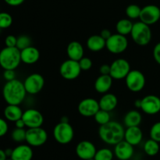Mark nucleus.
Returning a JSON list of instances; mask_svg holds the SVG:
<instances>
[{
  "label": "nucleus",
  "mask_w": 160,
  "mask_h": 160,
  "mask_svg": "<svg viewBox=\"0 0 160 160\" xmlns=\"http://www.w3.org/2000/svg\"><path fill=\"white\" fill-rule=\"evenodd\" d=\"M99 109V102L92 98H87L81 100L78 106V112L84 117H94Z\"/></svg>",
  "instance_id": "nucleus-14"
},
{
  "label": "nucleus",
  "mask_w": 160,
  "mask_h": 160,
  "mask_svg": "<svg viewBox=\"0 0 160 160\" xmlns=\"http://www.w3.org/2000/svg\"><path fill=\"white\" fill-rule=\"evenodd\" d=\"M33 150L29 145H20L12 149L10 159L12 160H31Z\"/></svg>",
  "instance_id": "nucleus-19"
},
{
  "label": "nucleus",
  "mask_w": 160,
  "mask_h": 160,
  "mask_svg": "<svg viewBox=\"0 0 160 160\" xmlns=\"http://www.w3.org/2000/svg\"><path fill=\"white\" fill-rule=\"evenodd\" d=\"M112 34L111 33V31H109V29H103L102 31H101V33H100V35H101L106 41L107 40L108 38H109Z\"/></svg>",
  "instance_id": "nucleus-43"
},
{
  "label": "nucleus",
  "mask_w": 160,
  "mask_h": 160,
  "mask_svg": "<svg viewBox=\"0 0 160 160\" xmlns=\"http://www.w3.org/2000/svg\"><path fill=\"white\" fill-rule=\"evenodd\" d=\"M81 69L78 61L73 59H67L64 61L59 67V73L62 78L68 81L75 80L80 76Z\"/></svg>",
  "instance_id": "nucleus-9"
},
{
  "label": "nucleus",
  "mask_w": 160,
  "mask_h": 160,
  "mask_svg": "<svg viewBox=\"0 0 160 160\" xmlns=\"http://www.w3.org/2000/svg\"><path fill=\"white\" fill-rule=\"evenodd\" d=\"M152 54L155 61L160 65V42L155 45Z\"/></svg>",
  "instance_id": "nucleus-40"
},
{
  "label": "nucleus",
  "mask_w": 160,
  "mask_h": 160,
  "mask_svg": "<svg viewBox=\"0 0 160 160\" xmlns=\"http://www.w3.org/2000/svg\"><path fill=\"white\" fill-rule=\"evenodd\" d=\"M88 160H95V159H94V158H92V159H88Z\"/></svg>",
  "instance_id": "nucleus-48"
},
{
  "label": "nucleus",
  "mask_w": 160,
  "mask_h": 160,
  "mask_svg": "<svg viewBox=\"0 0 160 160\" xmlns=\"http://www.w3.org/2000/svg\"><path fill=\"white\" fill-rule=\"evenodd\" d=\"M94 118H95V122L98 125L102 126V125L106 124L108 122L110 121V114L108 111L100 109L94 116Z\"/></svg>",
  "instance_id": "nucleus-29"
},
{
  "label": "nucleus",
  "mask_w": 160,
  "mask_h": 160,
  "mask_svg": "<svg viewBox=\"0 0 160 160\" xmlns=\"http://www.w3.org/2000/svg\"><path fill=\"white\" fill-rule=\"evenodd\" d=\"M142 121V117L140 112L136 109L130 110L126 113L123 118V123L127 128L140 126Z\"/></svg>",
  "instance_id": "nucleus-26"
},
{
  "label": "nucleus",
  "mask_w": 160,
  "mask_h": 160,
  "mask_svg": "<svg viewBox=\"0 0 160 160\" xmlns=\"http://www.w3.org/2000/svg\"><path fill=\"white\" fill-rule=\"evenodd\" d=\"M15 123V126L16 128H24L25 127V123L24 121L23 120V119H19L18 120H17L16 122H14Z\"/></svg>",
  "instance_id": "nucleus-44"
},
{
  "label": "nucleus",
  "mask_w": 160,
  "mask_h": 160,
  "mask_svg": "<svg viewBox=\"0 0 160 160\" xmlns=\"http://www.w3.org/2000/svg\"><path fill=\"white\" fill-rule=\"evenodd\" d=\"M133 25L134 23L130 19H121L116 24V31L118 34L126 36L131 34Z\"/></svg>",
  "instance_id": "nucleus-27"
},
{
  "label": "nucleus",
  "mask_w": 160,
  "mask_h": 160,
  "mask_svg": "<svg viewBox=\"0 0 160 160\" xmlns=\"http://www.w3.org/2000/svg\"><path fill=\"white\" fill-rule=\"evenodd\" d=\"M20 62V50L17 47L6 46L0 51V66L3 70H16Z\"/></svg>",
  "instance_id": "nucleus-3"
},
{
  "label": "nucleus",
  "mask_w": 160,
  "mask_h": 160,
  "mask_svg": "<svg viewBox=\"0 0 160 160\" xmlns=\"http://www.w3.org/2000/svg\"><path fill=\"white\" fill-rule=\"evenodd\" d=\"M142 139H143V132L139 126L129 127L125 130L124 140L133 146L139 145L142 142Z\"/></svg>",
  "instance_id": "nucleus-18"
},
{
  "label": "nucleus",
  "mask_w": 160,
  "mask_h": 160,
  "mask_svg": "<svg viewBox=\"0 0 160 160\" xmlns=\"http://www.w3.org/2000/svg\"><path fill=\"white\" fill-rule=\"evenodd\" d=\"M26 133L27 130H24V128H16L11 133V138L13 142L21 143L23 142H26Z\"/></svg>",
  "instance_id": "nucleus-32"
},
{
  "label": "nucleus",
  "mask_w": 160,
  "mask_h": 160,
  "mask_svg": "<svg viewBox=\"0 0 160 160\" xmlns=\"http://www.w3.org/2000/svg\"><path fill=\"white\" fill-rule=\"evenodd\" d=\"M150 138L160 142V121L156 122L152 126L150 129Z\"/></svg>",
  "instance_id": "nucleus-35"
},
{
  "label": "nucleus",
  "mask_w": 160,
  "mask_h": 160,
  "mask_svg": "<svg viewBox=\"0 0 160 160\" xmlns=\"http://www.w3.org/2000/svg\"><path fill=\"white\" fill-rule=\"evenodd\" d=\"M142 8L136 4H131L127 7L126 9V15L130 20H135L139 19L141 14Z\"/></svg>",
  "instance_id": "nucleus-30"
},
{
  "label": "nucleus",
  "mask_w": 160,
  "mask_h": 160,
  "mask_svg": "<svg viewBox=\"0 0 160 160\" xmlns=\"http://www.w3.org/2000/svg\"><path fill=\"white\" fill-rule=\"evenodd\" d=\"M5 2L10 6H19L24 2L25 0H4Z\"/></svg>",
  "instance_id": "nucleus-42"
},
{
  "label": "nucleus",
  "mask_w": 160,
  "mask_h": 160,
  "mask_svg": "<svg viewBox=\"0 0 160 160\" xmlns=\"http://www.w3.org/2000/svg\"><path fill=\"white\" fill-rule=\"evenodd\" d=\"M23 82L17 79L6 81L2 88V96L8 105H20L27 95Z\"/></svg>",
  "instance_id": "nucleus-2"
},
{
  "label": "nucleus",
  "mask_w": 160,
  "mask_h": 160,
  "mask_svg": "<svg viewBox=\"0 0 160 160\" xmlns=\"http://www.w3.org/2000/svg\"><path fill=\"white\" fill-rule=\"evenodd\" d=\"M131 35L134 43L140 46H145L150 43L152 34L149 25L142 21H138L133 25Z\"/></svg>",
  "instance_id": "nucleus-4"
},
{
  "label": "nucleus",
  "mask_w": 160,
  "mask_h": 160,
  "mask_svg": "<svg viewBox=\"0 0 160 160\" xmlns=\"http://www.w3.org/2000/svg\"><path fill=\"white\" fill-rule=\"evenodd\" d=\"M6 160H12V159H11L10 158H9V159H6Z\"/></svg>",
  "instance_id": "nucleus-49"
},
{
  "label": "nucleus",
  "mask_w": 160,
  "mask_h": 160,
  "mask_svg": "<svg viewBox=\"0 0 160 160\" xmlns=\"http://www.w3.org/2000/svg\"><path fill=\"white\" fill-rule=\"evenodd\" d=\"M99 72L102 75H109L110 74V65L103 64L100 67Z\"/></svg>",
  "instance_id": "nucleus-41"
},
{
  "label": "nucleus",
  "mask_w": 160,
  "mask_h": 160,
  "mask_svg": "<svg viewBox=\"0 0 160 160\" xmlns=\"http://www.w3.org/2000/svg\"><path fill=\"white\" fill-rule=\"evenodd\" d=\"M5 152H6V156H7V157H11V156H12V148H6V150H5Z\"/></svg>",
  "instance_id": "nucleus-46"
},
{
  "label": "nucleus",
  "mask_w": 160,
  "mask_h": 160,
  "mask_svg": "<svg viewBox=\"0 0 160 160\" xmlns=\"http://www.w3.org/2000/svg\"><path fill=\"white\" fill-rule=\"evenodd\" d=\"M140 21L151 25L157 23L160 19V9L156 5H147L142 8L140 14Z\"/></svg>",
  "instance_id": "nucleus-12"
},
{
  "label": "nucleus",
  "mask_w": 160,
  "mask_h": 160,
  "mask_svg": "<svg viewBox=\"0 0 160 160\" xmlns=\"http://www.w3.org/2000/svg\"><path fill=\"white\" fill-rule=\"evenodd\" d=\"M21 62L28 65L34 64L40 58V52L34 46H29L20 51Z\"/></svg>",
  "instance_id": "nucleus-20"
},
{
  "label": "nucleus",
  "mask_w": 160,
  "mask_h": 160,
  "mask_svg": "<svg viewBox=\"0 0 160 160\" xmlns=\"http://www.w3.org/2000/svg\"><path fill=\"white\" fill-rule=\"evenodd\" d=\"M98 102H99L100 109L111 112L115 109L118 105V98L114 94L107 92L106 94H103Z\"/></svg>",
  "instance_id": "nucleus-23"
},
{
  "label": "nucleus",
  "mask_w": 160,
  "mask_h": 160,
  "mask_svg": "<svg viewBox=\"0 0 160 160\" xmlns=\"http://www.w3.org/2000/svg\"><path fill=\"white\" fill-rule=\"evenodd\" d=\"M97 149L95 145L89 141H81L76 147V154L82 160H88L95 157Z\"/></svg>",
  "instance_id": "nucleus-16"
},
{
  "label": "nucleus",
  "mask_w": 160,
  "mask_h": 160,
  "mask_svg": "<svg viewBox=\"0 0 160 160\" xmlns=\"http://www.w3.org/2000/svg\"><path fill=\"white\" fill-rule=\"evenodd\" d=\"M22 119L25 126L28 128H40L44 123V117L40 111L35 109H28L23 112Z\"/></svg>",
  "instance_id": "nucleus-13"
},
{
  "label": "nucleus",
  "mask_w": 160,
  "mask_h": 160,
  "mask_svg": "<svg viewBox=\"0 0 160 160\" xmlns=\"http://www.w3.org/2000/svg\"><path fill=\"white\" fill-rule=\"evenodd\" d=\"M7 158L8 157L5 152V150L0 149V160H6Z\"/></svg>",
  "instance_id": "nucleus-45"
},
{
  "label": "nucleus",
  "mask_w": 160,
  "mask_h": 160,
  "mask_svg": "<svg viewBox=\"0 0 160 160\" xmlns=\"http://www.w3.org/2000/svg\"><path fill=\"white\" fill-rule=\"evenodd\" d=\"M17 38L10 34V35H8L5 39V45L6 47H16L17 46Z\"/></svg>",
  "instance_id": "nucleus-37"
},
{
  "label": "nucleus",
  "mask_w": 160,
  "mask_h": 160,
  "mask_svg": "<svg viewBox=\"0 0 160 160\" xmlns=\"http://www.w3.org/2000/svg\"><path fill=\"white\" fill-rule=\"evenodd\" d=\"M106 41L100 34L90 36L87 40V47L92 52L102 51L106 47Z\"/></svg>",
  "instance_id": "nucleus-24"
},
{
  "label": "nucleus",
  "mask_w": 160,
  "mask_h": 160,
  "mask_svg": "<svg viewBox=\"0 0 160 160\" xmlns=\"http://www.w3.org/2000/svg\"><path fill=\"white\" fill-rule=\"evenodd\" d=\"M9 127H8L7 122L3 119L0 118V138L6 135V133L8 132Z\"/></svg>",
  "instance_id": "nucleus-39"
},
{
  "label": "nucleus",
  "mask_w": 160,
  "mask_h": 160,
  "mask_svg": "<svg viewBox=\"0 0 160 160\" xmlns=\"http://www.w3.org/2000/svg\"><path fill=\"white\" fill-rule=\"evenodd\" d=\"M141 109L148 115H155L160 112V98L148 95L141 99Z\"/></svg>",
  "instance_id": "nucleus-15"
},
{
  "label": "nucleus",
  "mask_w": 160,
  "mask_h": 160,
  "mask_svg": "<svg viewBox=\"0 0 160 160\" xmlns=\"http://www.w3.org/2000/svg\"><path fill=\"white\" fill-rule=\"evenodd\" d=\"M23 84L27 93L36 95L43 89L45 86V78L40 73H31L24 80Z\"/></svg>",
  "instance_id": "nucleus-11"
},
{
  "label": "nucleus",
  "mask_w": 160,
  "mask_h": 160,
  "mask_svg": "<svg viewBox=\"0 0 160 160\" xmlns=\"http://www.w3.org/2000/svg\"><path fill=\"white\" fill-rule=\"evenodd\" d=\"M125 130L123 125L117 121H109L98 128V136L106 144L116 145L124 139Z\"/></svg>",
  "instance_id": "nucleus-1"
},
{
  "label": "nucleus",
  "mask_w": 160,
  "mask_h": 160,
  "mask_svg": "<svg viewBox=\"0 0 160 160\" xmlns=\"http://www.w3.org/2000/svg\"><path fill=\"white\" fill-rule=\"evenodd\" d=\"M125 82L131 92H139L145 88L146 80L145 75L140 70H132L125 78Z\"/></svg>",
  "instance_id": "nucleus-6"
},
{
  "label": "nucleus",
  "mask_w": 160,
  "mask_h": 160,
  "mask_svg": "<svg viewBox=\"0 0 160 160\" xmlns=\"http://www.w3.org/2000/svg\"><path fill=\"white\" fill-rule=\"evenodd\" d=\"M114 153L109 148H103L97 150L94 159L95 160H112Z\"/></svg>",
  "instance_id": "nucleus-31"
},
{
  "label": "nucleus",
  "mask_w": 160,
  "mask_h": 160,
  "mask_svg": "<svg viewBox=\"0 0 160 160\" xmlns=\"http://www.w3.org/2000/svg\"><path fill=\"white\" fill-rule=\"evenodd\" d=\"M12 23V17L9 13L6 12H0V29L9 28Z\"/></svg>",
  "instance_id": "nucleus-33"
},
{
  "label": "nucleus",
  "mask_w": 160,
  "mask_h": 160,
  "mask_svg": "<svg viewBox=\"0 0 160 160\" xmlns=\"http://www.w3.org/2000/svg\"><path fill=\"white\" fill-rule=\"evenodd\" d=\"M112 78L110 75L98 76L95 82V89L98 93L106 94L110 90L112 85Z\"/></svg>",
  "instance_id": "nucleus-22"
},
{
  "label": "nucleus",
  "mask_w": 160,
  "mask_h": 160,
  "mask_svg": "<svg viewBox=\"0 0 160 160\" xmlns=\"http://www.w3.org/2000/svg\"><path fill=\"white\" fill-rule=\"evenodd\" d=\"M53 137L59 144L67 145L73 139L74 130L69 122L60 121L53 129Z\"/></svg>",
  "instance_id": "nucleus-5"
},
{
  "label": "nucleus",
  "mask_w": 160,
  "mask_h": 160,
  "mask_svg": "<svg viewBox=\"0 0 160 160\" xmlns=\"http://www.w3.org/2000/svg\"><path fill=\"white\" fill-rule=\"evenodd\" d=\"M23 112L19 105H8L4 109V117L9 121L16 122L22 118Z\"/></svg>",
  "instance_id": "nucleus-25"
},
{
  "label": "nucleus",
  "mask_w": 160,
  "mask_h": 160,
  "mask_svg": "<svg viewBox=\"0 0 160 160\" xmlns=\"http://www.w3.org/2000/svg\"><path fill=\"white\" fill-rule=\"evenodd\" d=\"M144 151L148 156H155L159 152V144L156 141L150 138L144 145Z\"/></svg>",
  "instance_id": "nucleus-28"
},
{
  "label": "nucleus",
  "mask_w": 160,
  "mask_h": 160,
  "mask_svg": "<svg viewBox=\"0 0 160 160\" xmlns=\"http://www.w3.org/2000/svg\"><path fill=\"white\" fill-rule=\"evenodd\" d=\"M134 152V146L126 142L124 139L117 144L114 148V155L120 160L131 159Z\"/></svg>",
  "instance_id": "nucleus-17"
},
{
  "label": "nucleus",
  "mask_w": 160,
  "mask_h": 160,
  "mask_svg": "<svg viewBox=\"0 0 160 160\" xmlns=\"http://www.w3.org/2000/svg\"><path fill=\"white\" fill-rule=\"evenodd\" d=\"M128 47V40L126 36L118 34H112L106 40V48L108 51L113 54H120L127 50Z\"/></svg>",
  "instance_id": "nucleus-7"
},
{
  "label": "nucleus",
  "mask_w": 160,
  "mask_h": 160,
  "mask_svg": "<svg viewBox=\"0 0 160 160\" xmlns=\"http://www.w3.org/2000/svg\"><path fill=\"white\" fill-rule=\"evenodd\" d=\"M67 53L69 59L75 61H79L84 57V50L83 45L78 41H73L67 45Z\"/></svg>",
  "instance_id": "nucleus-21"
},
{
  "label": "nucleus",
  "mask_w": 160,
  "mask_h": 160,
  "mask_svg": "<svg viewBox=\"0 0 160 160\" xmlns=\"http://www.w3.org/2000/svg\"><path fill=\"white\" fill-rule=\"evenodd\" d=\"M131 65L127 59L119 58L115 59L110 65V76L112 79H125L131 71Z\"/></svg>",
  "instance_id": "nucleus-10"
},
{
  "label": "nucleus",
  "mask_w": 160,
  "mask_h": 160,
  "mask_svg": "<svg viewBox=\"0 0 160 160\" xmlns=\"http://www.w3.org/2000/svg\"><path fill=\"white\" fill-rule=\"evenodd\" d=\"M3 78L6 81H12V80L16 79L15 70H4Z\"/></svg>",
  "instance_id": "nucleus-38"
},
{
  "label": "nucleus",
  "mask_w": 160,
  "mask_h": 160,
  "mask_svg": "<svg viewBox=\"0 0 160 160\" xmlns=\"http://www.w3.org/2000/svg\"><path fill=\"white\" fill-rule=\"evenodd\" d=\"M48 140V134L42 127L28 128L26 133V142L31 147H40Z\"/></svg>",
  "instance_id": "nucleus-8"
},
{
  "label": "nucleus",
  "mask_w": 160,
  "mask_h": 160,
  "mask_svg": "<svg viewBox=\"0 0 160 160\" xmlns=\"http://www.w3.org/2000/svg\"><path fill=\"white\" fill-rule=\"evenodd\" d=\"M78 62H79V65L81 67V70H90L92 67V65H93L92 60L88 57H83Z\"/></svg>",
  "instance_id": "nucleus-36"
},
{
  "label": "nucleus",
  "mask_w": 160,
  "mask_h": 160,
  "mask_svg": "<svg viewBox=\"0 0 160 160\" xmlns=\"http://www.w3.org/2000/svg\"><path fill=\"white\" fill-rule=\"evenodd\" d=\"M31 45V39L29 36L28 35H20L17 38V48L21 51V50L24 49V48H28V47Z\"/></svg>",
  "instance_id": "nucleus-34"
},
{
  "label": "nucleus",
  "mask_w": 160,
  "mask_h": 160,
  "mask_svg": "<svg viewBox=\"0 0 160 160\" xmlns=\"http://www.w3.org/2000/svg\"><path fill=\"white\" fill-rule=\"evenodd\" d=\"M128 160H130V159H128Z\"/></svg>",
  "instance_id": "nucleus-50"
},
{
  "label": "nucleus",
  "mask_w": 160,
  "mask_h": 160,
  "mask_svg": "<svg viewBox=\"0 0 160 160\" xmlns=\"http://www.w3.org/2000/svg\"><path fill=\"white\" fill-rule=\"evenodd\" d=\"M141 99H138L134 102V106H135L137 109H141Z\"/></svg>",
  "instance_id": "nucleus-47"
}]
</instances>
